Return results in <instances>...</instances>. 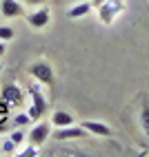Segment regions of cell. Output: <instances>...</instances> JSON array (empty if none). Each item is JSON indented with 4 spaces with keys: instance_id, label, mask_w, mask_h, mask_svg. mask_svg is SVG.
<instances>
[{
    "instance_id": "cell-16",
    "label": "cell",
    "mask_w": 149,
    "mask_h": 157,
    "mask_svg": "<svg viewBox=\"0 0 149 157\" xmlns=\"http://www.w3.org/2000/svg\"><path fill=\"white\" fill-rule=\"evenodd\" d=\"M16 155H18V157H36V155H38V146L29 142L27 148H23V151L18 148V153H16Z\"/></svg>"
},
{
    "instance_id": "cell-6",
    "label": "cell",
    "mask_w": 149,
    "mask_h": 157,
    "mask_svg": "<svg viewBox=\"0 0 149 157\" xmlns=\"http://www.w3.org/2000/svg\"><path fill=\"white\" fill-rule=\"evenodd\" d=\"M49 133H51V126H49L47 122L38 120V124L27 133V140H29L31 144H36V146H42V144L49 140Z\"/></svg>"
},
{
    "instance_id": "cell-21",
    "label": "cell",
    "mask_w": 149,
    "mask_h": 157,
    "mask_svg": "<svg viewBox=\"0 0 149 157\" xmlns=\"http://www.w3.org/2000/svg\"><path fill=\"white\" fill-rule=\"evenodd\" d=\"M102 2H105V0H91V5H93V9H96V7H100Z\"/></svg>"
},
{
    "instance_id": "cell-18",
    "label": "cell",
    "mask_w": 149,
    "mask_h": 157,
    "mask_svg": "<svg viewBox=\"0 0 149 157\" xmlns=\"http://www.w3.org/2000/svg\"><path fill=\"white\" fill-rule=\"evenodd\" d=\"M23 5H29V7H40V5H45L47 0H20Z\"/></svg>"
},
{
    "instance_id": "cell-11",
    "label": "cell",
    "mask_w": 149,
    "mask_h": 157,
    "mask_svg": "<svg viewBox=\"0 0 149 157\" xmlns=\"http://www.w3.org/2000/svg\"><path fill=\"white\" fill-rule=\"evenodd\" d=\"M69 124H76V120H73V115L65 109H58L54 111V115H51V126L54 128H60V126H69Z\"/></svg>"
},
{
    "instance_id": "cell-4",
    "label": "cell",
    "mask_w": 149,
    "mask_h": 157,
    "mask_svg": "<svg viewBox=\"0 0 149 157\" xmlns=\"http://www.w3.org/2000/svg\"><path fill=\"white\" fill-rule=\"evenodd\" d=\"M98 9V16H100V22L105 25H114V20L118 18L122 13V9H125V0H105V2L100 7H96Z\"/></svg>"
},
{
    "instance_id": "cell-8",
    "label": "cell",
    "mask_w": 149,
    "mask_h": 157,
    "mask_svg": "<svg viewBox=\"0 0 149 157\" xmlns=\"http://www.w3.org/2000/svg\"><path fill=\"white\" fill-rule=\"evenodd\" d=\"M80 126L87 131V133H91V135H96V137H111V126L107 122H100V120H85Z\"/></svg>"
},
{
    "instance_id": "cell-19",
    "label": "cell",
    "mask_w": 149,
    "mask_h": 157,
    "mask_svg": "<svg viewBox=\"0 0 149 157\" xmlns=\"http://www.w3.org/2000/svg\"><path fill=\"white\" fill-rule=\"evenodd\" d=\"M7 109H9V104H5L2 100H0V120H5V117H7V113H9Z\"/></svg>"
},
{
    "instance_id": "cell-3",
    "label": "cell",
    "mask_w": 149,
    "mask_h": 157,
    "mask_svg": "<svg viewBox=\"0 0 149 157\" xmlns=\"http://www.w3.org/2000/svg\"><path fill=\"white\" fill-rule=\"evenodd\" d=\"M25 98H27V91L23 86H18L16 82H5L2 84V91H0V100L9 106H16L20 109L25 104Z\"/></svg>"
},
{
    "instance_id": "cell-10",
    "label": "cell",
    "mask_w": 149,
    "mask_h": 157,
    "mask_svg": "<svg viewBox=\"0 0 149 157\" xmlns=\"http://www.w3.org/2000/svg\"><path fill=\"white\" fill-rule=\"evenodd\" d=\"M91 9H93L91 0H80V2L71 5V7L67 9V16H69L71 20H78V18H85V16H89V13H91Z\"/></svg>"
},
{
    "instance_id": "cell-9",
    "label": "cell",
    "mask_w": 149,
    "mask_h": 157,
    "mask_svg": "<svg viewBox=\"0 0 149 157\" xmlns=\"http://www.w3.org/2000/svg\"><path fill=\"white\" fill-rule=\"evenodd\" d=\"M0 13L2 18H20L25 16V5L20 0H0Z\"/></svg>"
},
{
    "instance_id": "cell-17",
    "label": "cell",
    "mask_w": 149,
    "mask_h": 157,
    "mask_svg": "<svg viewBox=\"0 0 149 157\" xmlns=\"http://www.w3.org/2000/svg\"><path fill=\"white\" fill-rule=\"evenodd\" d=\"M31 122V117L27 113H20V115H16V126H25V124H29Z\"/></svg>"
},
{
    "instance_id": "cell-15",
    "label": "cell",
    "mask_w": 149,
    "mask_h": 157,
    "mask_svg": "<svg viewBox=\"0 0 149 157\" xmlns=\"http://www.w3.org/2000/svg\"><path fill=\"white\" fill-rule=\"evenodd\" d=\"M16 38V29L9 27V25H0V40L2 42H9V40Z\"/></svg>"
},
{
    "instance_id": "cell-7",
    "label": "cell",
    "mask_w": 149,
    "mask_h": 157,
    "mask_svg": "<svg viewBox=\"0 0 149 157\" xmlns=\"http://www.w3.org/2000/svg\"><path fill=\"white\" fill-rule=\"evenodd\" d=\"M87 135V131H85L80 124H69V126H60L54 131V137L60 140V142H65V140H80Z\"/></svg>"
},
{
    "instance_id": "cell-2",
    "label": "cell",
    "mask_w": 149,
    "mask_h": 157,
    "mask_svg": "<svg viewBox=\"0 0 149 157\" xmlns=\"http://www.w3.org/2000/svg\"><path fill=\"white\" fill-rule=\"evenodd\" d=\"M27 73L31 75V80L38 82V84H45V86H54L56 84V71L47 60H38L34 64H29Z\"/></svg>"
},
{
    "instance_id": "cell-12",
    "label": "cell",
    "mask_w": 149,
    "mask_h": 157,
    "mask_svg": "<svg viewBox=\"0 0 149 157\" xmlns=\"http://www.w3.org/2000/svg\"><path fill=\"white\" fill-rule=\"evenodd\" d=\"M138 124H140V131L149 137V98H145V100H143L140 113H138Z\"/></svg>"
},
{
    "instance_id": "cell-22",
    "label": "cell",
    "mask_w": 149,
    "mask_h": 157,
    "mask_svg": "<svg viewBox=\"0 0 149 157\" xmlns=\"http://www.w3.org/2000/svg\"><path fill=\"white\" fill-rule=\"evenodd\" d=\"M0 73H2V64H0Z\"/></svg>"
},
{
    "instance_id": "cell-14",
    "label": "cell",
    "mask_w": 149,
    "mask_h": 157,
    "mask_svg": "<svg viewBox=\"0 0 149 157\" xmlns=\"http://www.w3.org/2000/svg\"><path fill=\"white\" fill-rule=\"evenodd\" d=\"M9 140H11V142H16L18 146H23V144L27 142V133H25L23 128L18 126V128H14L11 133H9Z\"/></svg>"
},
{
    "instance_id": "cell-1",
    "label": "cell",
    "mask_w": 149,
    "mask_h": 157,
    "mask_svg": "<svg viewBox=\"0 0 149 157\" xmlns=\"http://www.w3.org/2000/svg\"><path fill=\"white\" fill-rule=\"evenodd\" d=\"M27 93H29V98H31V104H29V109H27V115L31 117V122H38V120L45 117V113H47V98H45V93L40 91V86H38L36 80L29 84Z\"/></svg>"
},
{
    "instance_id": "cell-5",
    "label": "cell",
    "mask_w": 149,
    "mask_h": 157,
    "mask_svg": "<svg viewBox=\"0 0 149 157\" xmlns=\"http://www.w3.org/2000/svg\"><path fill=\"white\" fill-rule=\"evenodd\" d=\"M49 22H51V9L45 7V5H40V7L34 9V11L27 13V25L31 29H38V31L40 29H47Z\"/></svg>"
},
{
    "instance_id": "cell-20",
    "label": "cell",
    "mask_w": 149,
    "mask_h": 157,
    "mask_svg": "<svg viewBox=\"0 0 149 157\" xmlns=\"http://www.w3.org/2000/svg\"><path fill=\"white\" fill-rule=\"evenodd\" d=\"M7 53V42H2V40H0V58H2Z\"/></svg>"
},
{
    "instance_id": "cell-23",
    "label": "cell",
    "mask_w": 149,
    "mask_h": 157,
    "mask_svg": "<svg viewBox=\"0 0 149 157\" xmlns=\"http://www.w3.org/2000/svg\"><path fill=\"white\" fill-rule=\"evenodd\" d=\"M58 2H62V0H58Z\"/></svg>"
},
{
    "instance_id": "cell-13",
    "label": "cell",
    "mask_w": 149,
    "mask_h": 157,
    "mask_svg": "<svg viewBox=\"0 0 149 157\" xmlns=\"http://www.w3.org/2000/svg\"><path fill=\"white\" fill-rule=\"evenodd\" d=\"M0 153H5V155H16L18 153V144L11 142V140H0Z\"/></svg>"
}]
</instances>
